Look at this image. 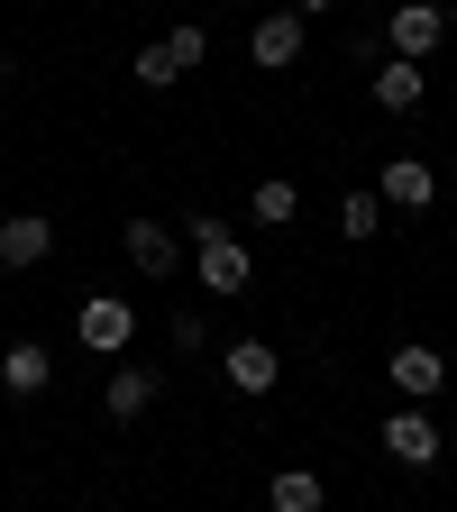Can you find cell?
Segmentation results:
<instances>
[{
	"label": "cell",
	"mask_w": 457,
	"mask_h": 512,
	"mask_svg": "<svg viewBox=\"0 0 457 512\" xmlns=\"http://www.w3.org/2000/svg\"><path fill=\"white\" fill-rule=\"evenodd\" d=\"M183 256H192V275H202V293H220V302H238V293L256 284L247 238H229L211 211H192V220H183Z\"/></svg>",
	"instance_id": "1"
},
{
	"label": "cell",
	"mask_w": 457,
	"mask_h": 512,
	"mask_svg": "<svg viewBox=\"0 0 457 512\" xmlns=\"http://www.w3.org/2000/svg\"><path fill=\"white\" fill-rule=\"evenodd\" d=\"M384 458H394V467H439V421H430V403L384 412Z\"/></svg>",
	"instance_id": "2"
},
{
	"label": "cell",
	"mask_w": 457,
	"mask_h": 512,
	"mask_svg": "<svg viewBox=\"0 0 457 512\" xmlns=\"http://www.w3.org/2000/svg\"><path fill=\"white\" fill-rule=\"evenodd\" d=\"M74 339H83V348H92V357H119V348H128V339H138V311H128V302H119V293H92V302H83V311H74Z\"/></svg>",
	"instance_id": "3"
},
{
	"label": "cell",
	"mask_w": 457,
	"mask_h": 512,
	"mask_svg": "<svg viewBox=\"0 0 457 512\" xmlns=\"http://www.w3.org/2000/svg\"><path fill=\"white\" fill-rule=\"evenodd\" d=\"M302 37H311V19H302V10H266V19L247 28L256 74H284V64H302Z\"/></svg>",
	"instance_id": "4"
},
{
	"label": "cell",
	"mask_w": 457,
	"mask_h": 512,
	"mask_svg": "<svg viewBox=\"0 0 457 512\" xmlns=\"http://www.w3.org/2000/svg\"><path fill=\"white\" fill-rule=\"evenodd\" d=\"M384 375H394V394L403 403H439V384H448V357L430 339H403L394 357H384Z\"/></svg>",
	"instance_id": "5"
},
{
	"label": "cell",
	"mask_w": 457,
	"mask_h": 512,
	"mask_svg": "<svg viewBox=\"0 0 457 512\" xmlns=\"http://www.w3.org/2000/svg\"><path fill=\"white\" fill-rule=\"evenodd\" d=\"M384 37H394V55H412V64H430L439 46H448V10L439 0H403L394 19H384Z\"/></svg>",
	"instance_id": "6"
},
{
	"label": "cell",
	"mask_w": 457,
	"mask_h": 512,
	"mask_svg": "<svg viewBox=\"0 0 457 512\" xmlns=\"http://www.w3.org/2000/svg\"><path fill=\"white\" fill-rule=\"evenodd\" d=\"M220 384H229V394H275V384H284V357L266 339H229L220 348Z\"/></svg>",
	"instance_id": "7"
},
{
	"label": "cell",
	"mask_w": 457,
	"mask_h": 512,
	"mask_svg": "<svg viewBox=\"0 0 457 512\" xmlns=\"http://www.w3.org/2000/svg\"><path fill=\"white\" fill-rule=\"evenodd\" d=\"M366 92H375V110H394V119H403V110H421V101H430V64L384 55L375 74H366Z\"/></svg>",
	"instance_id": "8"
},
{
	"label": "cell",
	"mask_w": 457,
	"mask_h": 512,
	"mask_svg": "<svg viewBox=\"0 0 457 512\" xmlns=\"http://www.w3.org/2000/svg\"><path fill=\"white\" fill-rule=\"evenodd\" d=\"M46 247H55V220L46 211H10V220H0V275L46 266Z\"/></svg>",
	"instance_id": "9"
},
{
	"label": "cell",
	"mask_w": 457,
	"mask_h": 512,
	"mask_svg": "<svg viewBox=\"0 0 457 512\" xmlns=\"http://www.w3.org/2000/svg\"><path fill=\"white\" fill-rule=\"evenodd\" d=\"M119 247H128V266H138V275H174L183 266V229H165V220H128Z\"/></svg>",
	"instance_id": "10"
},
{
	"label": "cell",
	"mask_w": 457,
	"mask_h": 512,
	"mask_svg": "<svg viewBox=\"0 0 457 512\" xmlns=\"http://www.w3.org/2000/svg\"><path fill=\"white\" fill-rule=\"evenodd\" d=\"M375 192H384V211H430V202H439V174H430L421 156H394V165L375 174Z\"/></svg>",
	"instance_id": "11"
},
{
	"label": "cell",
	"mask_w": 457,
	"mask_h": 512,
	"mask_svg": "<svg viewBox=\"0 0 457 512\" xmlns=\"http://www.w3.org/2000/svg\"><path fill=\"white\" fill-rule=\"evenodd\" d=\"M0 384H10V394H46L55 384V348L46 339H10L0 348Z\"/></svg>",
	"instance_id": "12"
},
{
	"label": "cell",
	"mask_w": 457,
	"mask_h": 512,
	"mask_svg": "<svg viewBox=\"0 0 457 512\" xmlns=\"http://www.w3.org/2000/svg\"><path fill=\"white\" fill-rule=\"evenodd\" d=\"M156 394H165V375H156V366H110V384H101L110 421H138V412H147Z\"/></svg>",
	"instance_id": "13"
},
{
	"label": "cell",
	"mask_w": 457,
	"mask_h": 512,
	"mask_svg": "<svg viewBox=\"0 0 457 512\" xmlns=\"http://www.w3.org/2000/svg\"><path fill=\"white\" fill-rule=\"evenodd\" d=\"M330 503V485H320L311 467H275V485H266V512H320Z\"/></svg>",
	"instance_id": "14"
},
{
	"label": "cell",
	"mask_w": 457,
	"mask_h": 512,
	"mask_svg": "<svg viewBox=\"0 0 457 512\" xmlns=\"http://www.w3.org/2000/svg\"><path fill=\"white\" fill-rule=\"evenodd\" d=\"M375 229H384V192H366V183H357V192H339V238H348V247H366Z\"/></svg>",
	"instance_id": "15"
},
{
	"label": "cell",
	"mask_w": 457,
	"mask_h": 512,
	"mask_svg": "<svg viewBox=\"0 0 457 512\" xmlns=\"http://www.w3.org/2000/svg\"><path fill=\"white\" fill-rule=\"evenodd\" d=\"M247 211H256V220H266V229H293V211H302V192H293L284 174H266V183H256V192H247Z\"/></svg>",
	"instance_id": "16"
},
{
	"label": "cell",
	"mask_w": 457,
	"mask_h": 512,
	"mask_svg": "<svg viewBox=\"0 0 457 512\" xmlns=\"http://www.w3.org/2000/svg\"><path fill=\"white\" fill-rule=\"evenodd\" d=\"M165 55H174V74H202V64H211V28H165Z\"/></svg>",
	"instance_id": "17"
},
{
	"label": "cell",
	"mask_w": 457,
	"mask_h": 512,
	"mask_svg": "<svg viewBox=\"0 0 457 512\" xmlns=\"http://www.w3.org/2000/svg\"><path fill=\"white\" fill-rule=\"evenodd\" d=\"M128 74H138L147 92H174V83H183V74H174V55H165V37H156V46H138V64H128Z\"/></svg>",
	"instance_id": "18"
},
{
	"label": "cell",
	"mask_w": 457,
	"mask_h": 512,
	"mask_svg": "<svg viewBox=\"0 0 457 512\" xmlns=\"http://www.w3.org/2000/svg\"><path fill=\"white\" fill-rule=\"evenodd\" d=\"M284 10H302V19H320V10H339V0H284Z\"/></svg>",
	"instance_id": "19"
},
{
	"label": "cell",
	"mask_w": 457,
	"mask_h": 512,
	"mask_svg": "<svg viewBox=\"0 0 457 512\" xmlns=\"http://www.w3.org/2000/svg\"><path fill=\"white\" fill-rule=\"evenodd\" d=\"M0 83H10V46H0Z\"/></svg>",
	"instance_id": "20"
}]
</instances>
